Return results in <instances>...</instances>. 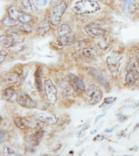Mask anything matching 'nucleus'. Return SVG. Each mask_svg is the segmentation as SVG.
<instances>
[{"label":"nucleus","mask_w":139,"mask_h":156,"mask_svg":"<svg viewBox=\"0 0 139 156\" xmlns=\"http://www.w3.org/2000/svg\"><path fill=\"white\" fill-rule=\"evenodd\" d=\"M99 9V4L94 0H79L73 7V11L77 14H93Z\"/></svg>","instance_id":"f257e3e1"},{"label":"nucleus","mask_w":139,"mask_h":156,"mask_svg":"<svg viewBox=\"0 0 139 156\" xmlns=\"http://www.w3.org/2000/svg\"><path fill=\"white\" fill-rule=\"evenodd\" d=\"M122 58V55L120 54L113 53L111 55L107 57V64L108 70L111 75L113 77H116L119 74V67H120V60Z\"/></svg>","instance_id":"f03ea898"},{"label":"nucleus","mask_w":139,"mask_h":156,"mask_svg":"<svg viewBox=\"0 0 139 156\" xmlns=\"http://www.w3.org/2000/svg\"><path fill=\"white\" fill-rule=\"evenodd\" d=\"M67 7H68L67 2L65 1H62L59 4L54 7L52 12H51V20H50V21L53 25L58 26L60 24L62 16L66 12Z\"/></svg>","instance_id":"7ed1b4c3"},{"label":"nucleus","mask_w":139,"mask_h":156,"mask_svg":"<svg viewBox=\"0 0 139 156\" xmlns=\"http://www.w3.org/2000/svg\"><path fill=\"white\" fill-rule=\"evenodd\" d=\"M44 92L49 103L51 105L55 104L58 92L55 84L50 79H46L44 80Z\"/></svg>","instance_id":"20e7f679"},{"label":"nucleus","mask_w":139,"mask_h":156,"mask_svg":"<svg viewBox=\"0 0 139 156\" xmlns=\"http://www.w3.org/2000/svg\"><path fill=\"white\" fill-rule=\"evenodd\" d=\"M88 100L91 105H96L101 101L102 98V91L96 85H90L87 89Z\"/></svg>","instance_id":"39448f33"},{"label":"nucleus","mask_w":139,"mask_h":156,"mask_svg":"<svg viewBox=\"0 0 139 156\" xmlns=\"http://www.w3.org/2000/svg\"><path fill=\"white\" fill-rule=\"evenodd\" d=\"M68 81L69 85L77 94H81L85 90V84L84 80L77 75L73 73L68 74Z\"/></svg>","instance_id":"423d86ee"},{"label":"nucleus","mask_w":139,"mask_h":156,"mask_svg":"<svg viewBox=\"0 0 139 156\" xmlns=\"http://www.w3.org/2000/svg\"><path fill=\"white\" fill-rule=\"evenodd\" d=\"M97 55L98 52L95 49L89 47V48L80 49L79 51H76L75 53H74V57L77 59L87 60V59H93V58H94Z\"/></svg>","instance_id":"0eeeda50"},{"label":"nucleus","mask_w":139,"mask_h":156,"mask_svg":"<svg viewBox=\"0 0 139 156\" xmlns=\"http://www.w3.org/2000/svg\"><path fill=\"white\" fill-rule=\"evenodd\" d=\"M85 30L86 34L91 37H98L100 38L102 37H104L106 34V30L104 29H102L101 27L98 26L96 24H90L85 27Z\"/></svg>","instance_id":"6e6552de"},{"label":"nucleus","mask_w":139,"mask_h":156,"mask_svg":"<svg viewBox=\"0 0 139 156\" xmlns=\"http://www.w3.org/2000/svg\"><path fill=\"white\" fill-rule=\"evenodd\" d=\"M16 102L20 106H21L23 107H26V108H29V109L35 108L37 107L35 101L32 99L29 95L27 94H24V93L18 94Z\"/></svg>","instance_id":"1a4fd4ad"},{"label":"nucleus","mask_w":139,"mask_h":156,"mask_svg":"<svg viewBox=\"0 0 139 156\" xmlns=\"http://www.w3.org/2000/svg\"><path fill=\"white\" fill-rule=\"evenodd\" d=\"M37 119H38L39 121L45 123V124H50V125H54L57 124L58 122V118L55 115L51 114V113H47V112H41L37 113L36 115Z\"/></svg>","instance_id":"9d476101"},{"label":"nucleus","mask_w":139,"mask_h":156,"mask_svg":"<svg viewBox=\"0 0 139 156\" xmlns=\"http://www.w3.org/2000/svg\"><path fill=\"white\" fill-rule=\"evenodd\" d=\"M90 76H92V77H94L95 80H98L102 86H104L107 90H109V83H108L107 79L104 77V76L102 75V73H101L100 71L97 70V69H95V68H92V69H90Z\"/></svg>","instance_id":"9b49d317"},{"label":"nucleus","mask_w":139,"mask_h":156,"mask_svg":"<svg viewBox=\"0 0 139 156\" xmlns=\"http://www.w3.org/2000/svg\"><path fill=\"white\" fill-rule=\"evenodd\" d=\"M18 94L12 87L6 88L2 91V98L7 102H14L16 100Z\"/></svg>","instance_id":"f8f14e48"},{"label":"nucleus","mask_w":139,"mask_h":156,"mask_svg":"<svg viewBox=\"0 0 139 156\" xmlns=\"http://www.w3.org/2000/svg\"><path fill=\"white\" fill-rule=\"evenodd\" d=\"M44 134H45V132L41 129H38V130L34 132L29 138V146H34V147L38 146L39 142L44 136Z\"/></svg>","instance_id":"ddd939ff"},{"label":"nucleus","mask_w":139,"mask_h":156,"mask_svg":"<svg viewBox=\"0 0 139 156\" xmlns=\"http://www.w3.org/2000/svg\"><path fill=\"white\" fill-rule=\"evenodd\" d=\"M139 78V72L137 69L127 72L125 76V84L127 85H133L137 82Z\"/></svg>","instance_id":"4468645a"},{"label":"nucleus","mask_w":139,"mask_h":156,"mask_svg":"<svg viewBox=\"0 0 139 156\" xmlns=\"http://www.w3.org/2000/svg\"><path fill=\"white\" fill-rule=\"evenodd\" d=\"M37 8L34 0H23L22 1V11L26 13H31Z\"/></svg>","instance_id":"2eb2a0df"},{"label":"nucleus","mask_w":139,"mask_h":156,"mask_svg":"<svg viewBox=\"0 0 139 156\" xmlns=\"http://www.w3.org/2000/svg\"><path fill=\"white\" fill-rule=\"evenodd\" d=\"M35 85L38 91L42 92V90H44V84H42V80H41V68H37L35 72Z\"/></svg>","instance_id":"dca6fc26"},{"label":"nucleus","mask_w":139,"mask_h":156,"mask_svg":"<svg viewBox=\"0 0 139 156\" xmlns=\"http://www.w3.org/2000/svg\"><path fill=\"white\" fill-rule=\"evenodd\" d=\"M58 43L60 46H69L71 44L73 43L74 41V37L72 34H68V35H64V36L59 37H58Z\"/></svg>","instance_id":"f3484780"},{"label":"nucleus","mask_w":139,"mask_h":156,"mask_svg":"<svg viewBox=\"0 0 139 156\" xmlns=\"http://www.w3.org/2000/svg\"><path fill=\"white\" fill-rule=\"evenodd\" d=\"M15 39L9 35H1V45L4 48H9L14 45Z\"/></svg>","instance_id":"a211bd4d"},{"label":"nucleus","mask_w":139,"mask_h":156,"mask_svg":"<svg viewBox=\"0 0 139 156\" xmlns=\"http://www.w3.org/2000/svg\"><path fill=\"white\" fill-rule=\"evenodd\" d=\"M49 29H50V22L48 20H44L38 24L37 31V34L40 35H44L49 31Z\"/></svg>","instance_id":"6ab92c4d"},{"label":"nucleus","mask_w":139,"mask_h":156,"mask_svg":"<svg viewBox=\"0 0 139 156\" xmlns=\"http://www.w3.org/2000/svg\"><path fill=\"white\" fill-rule=\"evenodd\" d=\"M72 33V29L70 26L67 24H61L60 26L59 27L57 30H56V34L58 35V37H62L64 35H68Z\"/></svg>","instance_id":"aec40b11"},{"label":"nucleus","mask_w":139,"mask_h":156,"mask_svg":"<svg viewBox=\"0 0 139 156\" xmlns=\"http://www.w3.org/2000/svg\"><path fill=\"white\" fill-rule=\"evenodd\" d=\"M14 27L18 31L21 32V33L29 34V33L33 32V27L29 23H19L17 25H16Z\"/></svg>","instance_id":"412c9836"},{"label":"nucleus","mask_w":139,"mask_h":156,"mask_svg":"<svg viewBox=\"0 0 139 156\" xmlns=\"http://www.w3.org/2000/svg\"><path fill=\"white\" fill-rule=\"evenodd\" d=\"M20 80V76L15 73H10L5 76L3 78V81L6 83H10V84H14Z\"/></svg>","instance_id":"4be33fe9"},{"label":"nucleus","mask_w":139,"mask_h":156,"mask_svg":"<svg viewBox=\"0 0 139 156\" xmlns=\"http://www.w3.org/2000/svg\"><path fill=\"white\" fill-rule=\"evenodd\" d=\"M32 20H33V16L31 15L23 12L22 10L20 11V13L19 15V17H18V21L20 23H29V22L32 21Z\"/></svg>","instance_id":"5701e85b"},{"label":"nucleus","mask_w":139,"mask_h":156,"mask_svg":"<svg viewBox=\"0 0 139 156\" xmlns=\"http://www.w3.org/2000/svg\"><path fill=\"white\" fill-rule=\"evenodd\" d=\"M20 22L18 20L15 19H12V17L10 16H6L4 17L3 19L2 20V24L4 25V26L7 27H14L16 25L19 24Z\"/></svg>","instance_id":"b1692460"},{"label":"nucleus","mask_w":139,"mask_h":156,"mask_svg":"<svg viewBox=\"0 0 139 156\" xmlns=\"http://www.w3.org/2000/svg\"><path fill=\"white\" fill-rule=\"evenodd\" d=\"M7 12H8V15H9L10 17H12V19L18 20V17H19L20 13V11L17 9L16 7H13V6L8 7Z\"/></svg>","instance_id":"393cba45"},{"label":"nucleus","mask_w":139,"mask_h":156,"mask_svg":"<svg viewBox=\"0 0 139 156\" xmlns=\"http://www.w3.org/2000/svg\"><path fill=\"white\" fill-rule=\"evenodd\" d=\"M2 154H3L4 156H14L17 153L14 149L12 148L11 146L5 145L2 147Z\"/></svg>","instance_id":"a878e982"},{"label":"nucleus","mask_w":139,"mask_h":156,"mask_svg":"<svg viewBox=\"0 0 139 156\" xmlns=\"http://www.w3.org/2000/svg\"><path fill=\"white\" fill-rule=\"evenodd\" d=\"M135 69H137V64L136 61L134 60V58H130L127 63L126 71L129 72V71L135 70Z\"/></svg>","instance_id":"bb28decb"},{"label":"nucleus","mask_w":139,"mask_h":156,"mask_svg":"<svg viewBox=\"0 0 139 156\" xmlns=\"http://www.w3.org/2000/svg\"><path fill=\"white\" fill-rule=\"evenodd\" d=\"M139 8V0H134L131 5L129 7V11L130 14H134Z\"/></svg>","instance_id":"cd10ccee"},{"label":"nucleus","mask_w":139,"mask_h":156,"mask_svg":"<svg viewBox=\"0 0 139 156\" xmlns=\"http://www.w3.org/2000/svg\"><path fill=\"white\" fill-rule=\"evenodd\" d=\"M116 98H115V97L106 98L104 99V102H103V103H102L101 107H106L107 106H110V105H112V103L116 101Z\"/></svg>","instance_id":"c85d7f7f"},{"label":"nucleus","mask_w":139,"mask_h":156,"mask_svg":"<svg viewBox=\"0 0 139 156\" xmlns=\"http://www.w3.org/2000/svg\"><path fill=\"white\" fill-rule=\"evenodd\" d=\"M37 8H43L48 3V0H34Z\"/></svg>","instance_id":"c756f323"},{"label":"nucleus","mask_w":139,"mask_h":156,"mask_svg":"<svg viewBox=\"0 0 139 156\" xmlns=\"http://www.w3.org/2000/svg\"><path fill=\"white\" fill-rule=\"evenodd\" d=\"M100 38L102 39V40H100V41H98V46H99L102 49H103V50H107V49L108 48V46H109L108 41H105L104 37H100Z\"/></svg>","instance_id":"7c9ffc66"},{"label":"nucleus","mask_w":139,"mask_h":156,"mask_svg":"<svg viewBox=\"0 0 139 156\" xmlns=\"http://www.w3.org/2000/svg\"><path fill=\"white\" fill-rule=\"evenodd\" d=\"M7 55H8V53H7V51H0V63H1V64L4 62L5 58H7Z\"/></svg>","instance_id":"2f4dec72"},{"label":"nucleus","mask_w":139,"mask_h":156,"mask_svg":"<svg viewBox=\"0 0 139 156\" xmlns=\"http://www.w3.org/2000/svg\"><path fill=\"white\" fill-rule=\"evenodd\" d=\"M90 127V125L88 124V125H86V126H85V127H84V128H82V129H80V131L78 132L77 133V137H80V136H82L83 134H84V133H85V130H86V129H89Z\"/></svg>","instance_id":"473e14b6"},{"label":"nucleus","mask_w":139,"mask_h":156,"mask_svg":"<svg viewBox=\"0 0 139 156\" xmlns=\"http://www.w3.org/2000/svg\"><path fill=\"white\" fill-rule=\"evenodd\" d=\"M6 137H7V134H6V133H5L3 130H2V131H1V133H0V142H1V143H3V141H5Z\"/></svg>","instance_id":"72a5a7b5"},{"label":"nucleus","mask_w":139,"mask_h":156,"mask_svg":"<svg viewBox=\"0 0 139 156\" xmlns=\"http://www.w3.org/2000/svg\"><path fill=\"white\" fill-rule=\"evenodd\" d=\"M105 139V136H102V135H97L96 136H94V139H93V141H102V140H104Z\"/></svg>","instance_id":"f704fd0d"},{"label":"nucleus","mask_w":139,"mask_h":156,"mask_svg":"<svg viewBox=\"0 0 139 156\" xmlns=\"http://www.w3.org/2000/svg\"><path fill=\"white\" fill-rule=\"evenodd\" d=\"M117 116H118V119H119V122L124 121V120L127 119V115H124L119 114L118 115H117Z\"/></svg>","instance_id":"c9c22d12"},{"label":"nucleus","mask_w":139,"mask_h":156,"mask_svg":"<svg viewBox=\"0 0 139 156\" xmlns=\"http://www.w3.org/2000/svg\"><path fill=\"white\" fill-rule=\"evenodd\" d=\"M62 2V0H51V4L55 5V7L59 5L60 2Z\"/></svg>","instance_id":"e433bc0d"},{"label":"nucleus","mask_w":139,"mask_h":156,"mask_svg":"<svg viewBox=\"0 0 139 156\" xmlns=\"http://www.w3.org/2000/svg\"><path fill=\"white\" fill-rule=\"evenodd\" d=\"M133 2V0H124V7H129Z\"/></svg>","instance_id":"4c0bfd02"},{"label":"nucleus","mask_w":139,"mask_h":156,"mask_svg":"<svg viewBox=\"0 0 139 156\" xmlns=\"http://www.w3.org/2000/svg\"><path fill=\"white\" fill-rule=\"evenodd\" d=\"M104 115H105V113H103V114L99 115L98 116L96 117V119H95V120H94V124H96V123H97V122L98 121V120H99L100 118H102V116H104Z\"/></svg>","instance_id":"58836bf2"},{"label":"nucleus","mask_w":139,"mask_h":156,"mask_svg":"<svg viewBox=\"0 0 139 156\" xmlns=\"http://www.w3.org/2000/svg\"><path fill=\"white\" fill-rule=\"evenodd\" d=\"M115 129H116V127H112L111 129H107L105 130V132H106V133H112V132L114 131Z\"/></svg>","instance_id":"ea45409f"},{"label":"nucleus","mask_w":139,"mask_h":156,"mask_svg":"<svg viewBox=\"0 0 139 156\" xmlns=\"http://www.w3.org/2000/svg\"><path fill=\"white\" fill-rule=\"evenodd\" d=\"M73 155H74V151H70L68 153V154H67V156H73Z\"/></svg>","instance_id":"a19ab883"},{"label":"nucleus","mask_w":139,"mask_h":156,"mask_svg":"<svg viewBox=\"0 0 139 156\" xmlns=\"http://www.w3.org/2000/svg\"><path fill=\"white\" fill-rule=\"evenodd\" d=\"M139 107V100L138 101H137L135 103H134V107Z\"/></svg>","instance_id":"79ce46f5"},{"label":"nucleus","mask_w":139,"mask_h":156,"mask_svg":"<svg viewBox=\"0 0 139 156\" xmlns=\"http://www.w3.org/2000/svg\"><path fill=\"white\" fill-rule=\"evenodd\" d=\"M97 131H98V129H94V130H92V131L90 132V134H94Z\"/></svg>","instance_id":"37998d69"},{"label":"nucleus","mask_w":139,"mask_h":156,"mask_svg":"<svg viewBox=\"0 0 139 156\" xmlns=\"http://www.w3.org/2000/svg\"><path fill=\"white\" fill-rule=\"evenodd\" d=\"M138 127H139V121L137 123L136 125H135V127H134V129H137V128H138Z\"/></svg>","instance_id":"c03bdc74"},{"label":"nucleus","mask_w":139,"mask_h":156,"mask_svg":"<svg viewBox=\"0 0 139 156\" xmlns=\"http://www.w3.org/2000/svg\"><path fill=\"white\" fill-rule=\"evenodd\" d=\"M39 156H49L48 154H41V155Z\"/></svg>","instance_id":"a18cd8bd"},{"label":"nucleus","mask_w":139,"mask_h":156,"mask_svg":"<svg viewBox=\"0 0 139 156\" xmlns=\"http://www.w3.org/2000/svg\"><path fill=\"white\" fill-rule=\"evenodd\" d=\"M14 156H22L21 154H16Z\"/></svg>","instance_id":"49530a36"},{"label":"nucleus","mask_w":139,"mask_h":156,"mask_svg":"<svg viewBox=\"0 0 139 156\" xmlns=\"http://www.w3.org/2000/svg\"><path fill=\"white\" fill-rule=\"evenodd\" d=\"M123 156H133L132 154H126V155H123Z\"/></svg>","instance_id":"de8ad7c7"},{"label":"nucleus","mask_w":139,"mask_h":156,"mask_svg":"<svg viewBox=\"0 0 139 156\" xmlns=\"http://www.w3.org/2000/svg\"><path fill=\"white\" fill-rule=\"evenodd\" d=\"M51 156H59V154H56V155H51Z\"/></svg>","instance_id":"09e8293b"}]
</instances>
